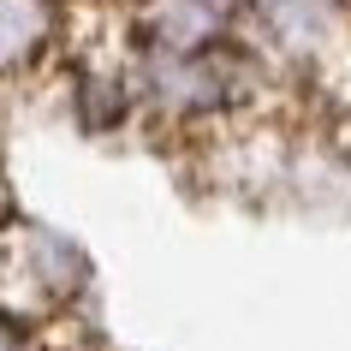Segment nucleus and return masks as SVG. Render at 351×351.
<instances>
[{"mask_svg": "<svg viewBox=\"0 0 351 351\" xmlns=\"http://www.w3.org/2000/svg\"><path fill=\"white\" fill-rule=\"evenodd\" d=\"M72 0H0V95L66 66Z\"/></svg>", "mask_w": 351, "mask_h": 351, "instance_id": "1", "label": "nucleus"}]
</instances>
